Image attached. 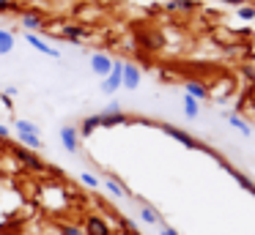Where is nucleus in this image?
I'll use <instances>...</instances> for the list:
<instances>
[{
	"label": "nucleus",
	"instance_id": "obj_9",
	"mask_svg": "<svg viewBox=\"0 0 255 235\" xmlns=\"http://www.w3.org/2000/svg\"><path fill=\"white\" fill-rule=\"evenodd\" d=\"M19 22H22V27H25L28 33L44 30V16H41L39 11H22V16H19Z\"/></svg>",
	"mask_w": 255,
	"mask_h": 235
},
{
	"label": "nucleus",
	"instance_id": "obj_25",
	"mask_svg": "<svg viewBox=\"0 0 255 235\" xmlns=\"http://www.w3.org/2000/svg\"><path fill=\"white\" fill-rule=\"evenodd\" d=\"M6 11H17V3L14 0H0V14H6Z\"/></svg>",
	"mask_w": 255,
	"mask_h": 235
},
{
	"label": "nucleus",
	"instance_id": "obj_3",
	"mask_svg": "<svg viewBox=\"0 0 255 235\" xmlns=\"http://www.w3.org/2000/svg\"><path fill=\"white\" fill-rule=\"evenodd\" d=\"M124 85V60H113V71L102 79V93L105 96H113V93H118Z\"/></svg>",
	"mask_w": 255,
	"mask_h": 235
},
{
	"label": "nucleus",
	"instance_id": "obj_24",
	"mask_svg": "<svg viewBox=\"0 0 255 235\" xmlns=\"http://www.w3.org/2000/svg\"><path fill=\"white\" fill-rule=\"evenodd\" d=\"M80 180H83L88 189H99V186H102L99 175H94V172H83V175H80Z\"/></svg>",
	"mask_w": 255,
	"mask_h": 235
},
{
	"label": "nucleus",
	"instance_id": "obj_5",
	"mask_svg": "<svg viewBox=\"0 0 255 235\" xmlns=\"http://www.w3.org/2000/svg\"><path fill=\"white\" fill-rule=\"evenodd\" d=\"M88 36H91V30H85L83 25H74V22H66V25L58 27V38H63L69 44H83Z\"/></svg>",
	"mask_w": 255,
	"mask_h": 235
},
{
	"label": "nucleus",
	"instance_id": "obj_6",
	"mask_svg": "<svg viewBox=\"0 0 255 235\" xmlns=\"http://www.w3.org/2000/svg\"><path fill=\"white\" fill-rule=\"evenodd\" d=\"M91 71L105 79V77L113 71V58L107 52H94V55H91Z\"/></svg>",
	"mask_w": 255,
	"mask_h": 235
},
{
	"label": "nucleus",
	"instance_id": "obj_16",
	"mask_svg": "<svg viewBox=\"0 0 255 235\" xmlns=\"http://www.w3.org/2000/svg\"><path fill=\"white\" fill-rule=\"evenodd\" d=\"M14 33L11 30H6V27H0V58L3 55H11L14 52Z\"/></svg>",
	"mask_w": 255,
	"mask_h": 235
},
{
	"label": "nucleus",
	"instance_id": "obj_22",
	"mask_svg": "<svg viewBox=\"0 0 255 235\" xmlns=\"http://www.w3.org/2000/svg\"><path fill=\"white\" fill-rule=\"evenodd\" d=\"M58 235H85V233H83V227H80V224L63 222V224H58Z\"/></svg>",
	"mask_w": 255,
	"mask_h": 235
},
{
	"label": "nucleus",
	"instance_id": "obj_2",
	"mask_svg": "<svg viewBox=\"0 0 255 235\" xmlns=\"http://www.w3.org/2000/svg\"><path fill=\"white\" fill-rule=\"evenodd\" d=\"M11 156L22 167V172H47V164L41 161V156L36 151H28V148L17 145V148H11Z\"/></svg>",
	"mask_w": 255,
	"mask_h": 235
},
{
	"label": "nucleus",
	"instance_id": "obj_32",
	"mask_svg": "<svg viewBox=\"0 0 255 235\" xmlns=\"http://www.w3.org/2000/svg\"><path fill=\"white\" fill-rule=\"evenodd\" d=\"M102 3H118V0H102Z\"/></svg>",
	"mask_w": 255,
	"mask_h": 235
},
{
	"label": "nucleus",
	"instance_id": "obj_4",
	"mask_svg": "<svg viewBox=\"0 0 255 235\" xmlns=\"http://www.w3.org/2000/svg\"><path fill=\"white\" fill-rule=\"evenodd\" d=\"M83 233L85 235H110V222H107L105 216H99V213H88V216L83 219Z\"/></svg>",
	"mask_w": 255,
	"mask_h": 235
},
{
	"label": "nucleus",
	"instance_id": "obj_18",
	"mask_svg": "<svg viewBox=\"0 0 255 235\" xmlns=\"http://www.w3.org/2000/svg\"><path fill=\"white\" fill-rule=\"evenodd\" d=\"M225 118H228V123H231L236 131H242V137H250V134H253V129H250V123H247L244 118H239L236 112H225Z\"/></svg>",
	"mask_w": 255,
	"mask_h": 235
},
{
	"label": "nucleus",
	"instance_id": "obj_7",
	"mask_svg": "<svg viewBox=\"0 0 255 235\" xmlns=\"http://www.w3.org/2000/svg\"><path fill=\"white\" fill-rule=\"evenodd\" d=\"M58 134H61V142L69 153H80V131L74 126H61Z\"/></svg>",
	"mask_w": 255,
	"mask_h": 235
},
{
	"label": "nucleus",
	"instance_id": "obj_29",
	"mask_svg": "<svg viewBox=\"0 0 255 235\" xmlns=\"http://www.w3.org/2000/svg\"><path fill=\"white\" fill-rule=\"evenodd\" d=\"M0 140H8V126L0 123Z\"/></svg>",
	"mask_w": 255,
	"mask_h": 235
},
{
	"label": "nucleus",
	"instance_id": "obj_13",
	"mask_svg": "<svg viewBox=\"0 0 255 235\" xmlns=\"http://www.w3.org/2000/svg\"><path fill=\"white\" fill-rule=\"evenodd\" d=\"M184 90H187V96L198 98V101H206V98H209V87H206L200 79H187L184 82Z\"/></svg>",
	"mask_w": 255,
	"mask_h": 235
},
{
	"label": "nucleus",
	"instance_id": "obj_8",
	"mask_svg": "<svg viewBox=\"0 0 255 235\" xmlns=\"http://www.w3.org/2000/svg\"><path fill=\"white\" fill-rule=\"evenodd\" d=\"M25 41H28L33 49H39L41 55H47V58H55V60L61 58V52H58V49L52 47V44H47L41 36H36V33H25Z\"/></svg>",
	"mask_w": 255,
	"mask_h": 235
},
{
	"label": "nucleus",
	"instance_id": "obj_10",
	"mask_svg": "<svg viewBox=\"0 0 255 235\" xmlns=\"http://www.w3.org/2000/svg\"><path fill=\"white\" fill-rule=\"evenodd\" d=\"M99 180H102V189H105L110 197H116V200H124V197H129V194H127V189H124V186L118 183V180L113 178V175H102Z\"/></svg>",
	"mask_w": 255,
	"mask_h": 235
},
{
	"label": "nucleus",
	"instance_id": "obj_12",
	"mask_svg": "<svg viewBox=\"0 0 255 235\" xmlns=\"http://www.w3.org/2000/svg\"><path fill=\"white\" fill-rule=\"evenodd\" d=\"M99 118H102V129H113V126H127L129 120H132L127 112H124V109H121V112H99Z\"/></svg>",
	"mask_w": 255,
	"mask_h": 235
},
{
	"label": "nucleus",
	"instance_id": "obj_31",
	"mask_svg": "<svg viewBox=\"0 0 255 235\" xmlns=\"http://www.w3.org/2000/svg\"><path fill=\"white\" fill-rule=\"evenodd\" d=\"M0 101H3V107H6V109H11V98H8L6 93H3V96H0Z\"/></svg>",
	"mask_w": 255,
	"mask_h": 235
},
{
	"label": "nucleus",
	"instance_id": "obj_11",
	"mask_svg": "<svg viewBox=\"0 0 255 235\" xmlns=\"http://www.w3.org/2000/svg\"><path fill=\"white\" fill-rule=\"evenodd\" d=\"M140 79H143V74H140L137 66H134V63H124V85L121 87L134 90V87H140Z\"/></svg>",
	"mask_w": 255,
	"mask_h": 235
},
{
	"label": "nucleus",
	"instance_id": "obj_30",
	"mask_svg": "<svg viewBox=\"0 0 255 235\" xmlns=\"http://www.w3.org/2000/svg\"><path fill=\"white\" fill-rule=\"evenodd\" d=\"M17 93H19V90H17V85H8V87H6V96H8V98L17 96Z\"/></svg>",
	"mask_w": 255,
	"mask_h": 235
},
{
	"label": "nucleus",
	"instance_id": "obj_26",
	"mask_svg": "<svg viewBox=\"0 0 255 235\" xmlns=\"http://www.w3.org/2000/svg\"><path fill=\"white\" fill-rule=\"evenodd\" d=\"M159 235H181V233H178V230H173L167 222H162L159 224Z\"/></svg>",
	"mask_w": 255,
	"mask_h": 235
},
{
	"label": "nucleus",
	"instance_id": "obj_20",
	"mask_svg": "<svg viewBox=\"0 0 255 235\" xmlns=\"http://www.w3.org/2000/svg\"><path fill=\"white\" fill-rule=\"evenodd\" d=\"M14 129H17V134H36V137H41V129L33 123V120H25V118H19V120H14Z\"/></svg>",
	"mask_w": 255,
	"mask_h": 235
},
{
	"label": "nucleus",
	"instance_id": "obj_1",
	"mask_svg": "<svg viewBox=\"0 0 255 235\" xmlns=\"http://www.w3.org/2000/svg\"><path fill=\"white\" fill-rule=\"evenodd\" d=\"M159 129L165 131L170 140H176V142H181L184 148H189V151H203V153H209V156H214V148H209V145H203L200 140H195L189 131H184V129H178V126H173V123H159Z\"/></svg>",
	"mask_w": 255,
	"mask_h": 235
},
{
	"label": "nucleus",
	"instance_id": "obj_21",
	"mask_svg": "<svg viewBox=\"0 0 255 235\" xmlns=\"http://www.w3.org/2000/svg\"><path fill=\"white\" fill-rule=\"evenodd\" d=\"M17 137H19V145L28 148V151H41V148H44L41 137H36V134H17Z\"/></svg>",
	"mask_w": 255,
	"mask_h": 235
},
{
	"label": "nucleus",
	"instance_id": "obj_19",
	"mask_svg": "<svg viewBox=\"0 0 255 235\" xmlns=\"http://www.w3.org/2000/svg\"><path fill=\"white\" fill-rule=\"evenodd\" d=\"M184 115H187V120H198V115H200V101L187 96V93H184Z\"/></svg>",
	"mask_w": 255,
	"mask_h": 235
},
{
	"label": "nucleus",
	"instance_id": "obj_17",
	"mask_svg": "<svg viewBox=\"0 0 255 235\" xmlns=\"http://www.w3.org/2000/svg\"><path fill=\"white\" fill-rule=\"evenodd\" d=\"M198 0H165L167 11H198Z\"/></svg>",
	"mask_w": 255,
	"mask_h": 235
},
{
	"label": "nucleus",
	"instance_id": "obj_33",
	"mask_svg": "<svg viewBox=\"0 0 255 235\" xmlns=\"http://www.w3.org/2000/svg\"><path fill=\"white\" fill-rule=\"evenodd\" d=\"M110 235H116V233H110Z\"/></svg>",
	"mask_w": 255,
	"mask_h": 235
},
{
	"label": "nucleus",
	"instance_id": "obj_23",
	"mask_svg": "<svg viewBox=\"0 0 255 235\" xmlns=\"http://www.w3.org/2000/svg\"><path fill=\"white\" fill-rule=\"evenodd\" d=\"M236 16H239V19H244V22H253L255 19V5H239V8H236Z\"/></svg>",
	"mask_w": 255,
	"mask_h": 235
},
{
	"label": "nucleus",
	"instance_id": "obj_28",
	"mask_svg": "<svg viewBox=\"0 0 255 235\" xmlns=\"http://www.w3.org/2000/svg\"><path fill=\"white\" fill-rule=\"evenodd\" d=\"M220 3H225V5H236V8H239V5H247L250 0H220Z\"/></svg>",
	"mask_w": 255,
	"mask_h": 235
},
{
	"label": "nucleus",
	"instance_id": "obj_27",
	"mask_svg": "<svg viewBox=\"0 0 255 235\" xmlns=\"http://www.w3.org/2000/svg\"><path fill=\"white\" fill-rule=\"evenodd\" d=\"M105 112H121V104H118V101H110V104L105 107Z\"/></svg>",
	"mask_w": 255,
	"mask_h": 235
},
{
	"label": "nucleus",
	"instance_id": "obj_15",
	"mask_svg": "<svg viewBox=\"0 0 255 235\" xmlns=\"http://www.w3.org/2000/svg\"><path fill=\"white\" fill-rule=\"evenodd\" d=\"M140 222H143V224H148V227H159V224L165 222V219L159 216V211H156V208L143 205V208H140Z\"/></svg>",
	"mask_w": 255,
	"mask_h": 235
},
{
	"label": "nucleus",
	"instance_id": "obj_14",
	"mask_svg": "<svg viewBox=\"0 0 255 235\" xmlns=\"http://www.w3.org/2000/svg\"><path fill=\"white\" fill-rule=\"evenodd\" d=\"M96 129H102V118H99V112L96 115H88V118H83V123H80V140H83V137H91L94 134Z\"/></svg>",
	"mask_w": 255,
	"mask_h": 235
}]
</instances>
